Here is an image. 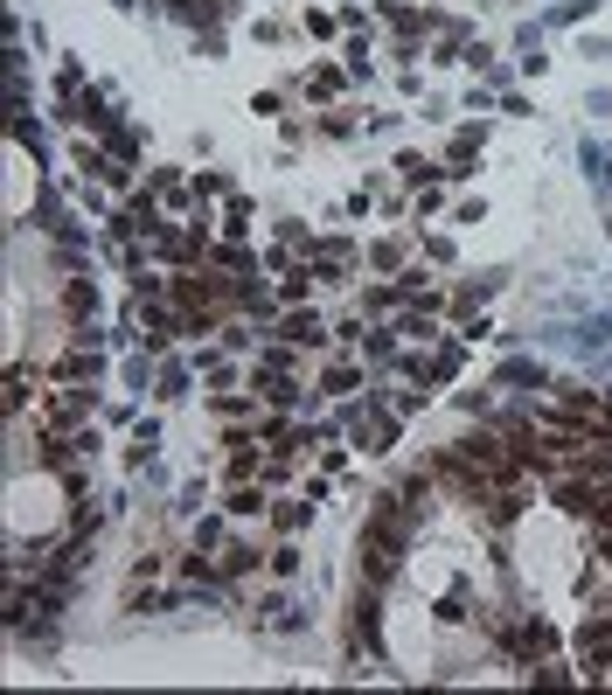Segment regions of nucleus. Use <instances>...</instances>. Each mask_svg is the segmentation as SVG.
<instances>
[{
	"label": "nucleus",
	"instance_id": "nucleus-1",
	"mask_svg": "<svg viewBox=\"0 0 612 695\" xmlns=\"http://www.w3.org/2000/svg\"><path fill=\"white\" fill-rule=\"evenodd\" d=\"M341 424H348L355 452H369V459L397 445V417H390V411H376V404H348V417H341Z\"/></svg>",
	"mask_w": 612,
	"mask_h": 695
},
{
	"label": "nucleus",
	"instance_id": "nucleus-2",
	"mask_svg": "<svg viewBox=\"0 0 612 695\" xmlns=\"http://www.w3.org/2000/svg\"><path fill=\"white\" fill-rule=\"evenodd\" d=\"M251 390H258V404H265V411H300V404H306V383H300V376L251 369Z\"/></svg>",
	"mask_w": 612,
	"mask_h": 695
},
{
	"label": "nucleus",
	"instance_id": "nucleus-3",
	"mask_svg": "<svg viewBox=\"0 0 612 695\" xmlns=\"http://www.w3.org/2000/svg\"><path fill=\"white\" fill-rule=\"evenodd\" d=\"M265 556H272V550H258L251 536H237V543H223V550H216V570H223V584H237V577L265 570ZM230 605H237V591H230Z\"/></svg>",
	"mask_w": 612,
	"mask_h": 695
},
{
	"label": "nucleus",
	"instance_id": "nucleus-4",
	"mask_svg": "<svg viewBox=\"0 0 612 695\" xmlns=\"http://www.w3.org/2000/svg\"><path fill=\"white\" fill-rule=\"evenodd\" d=\"M501 285H508V272H480V278H466V285H453V299H446V306H453V320L466 327V320H473V313H480Z\"/></svg>",
	"mask_w": 612,
	"mask_h": 695
},
{
	"label": "nucleus",
	"instance_id": "nucleus-5",
	"mask_svg": "<svg viewBox=\"0 0 612 695\" xmlns=\"http://www.w3.org/2000/svg\"><path fill=\"white\" fill-rule=\"evenodd\" d=\"M293 91H306V98L327 112V105H341V91H348V70H341V63H313V70H306Z\"/></svg>",
	"mask_w": 612,
	"mask_h": 695
},
{
	"label": "nucleus",
	"instance_id": "nucleus-6",
	"mask_svg": "<svg viewBox=\"0 0 612 695\" xmlns=\"http://www.w3.org/2000/svg\"><path fill=\"white\" fill-rule=\"evenodd\" d=\"M279 341H293V348H327V320L306 313V306H286V313H279Z\"/></svg>",
	"mask_w": 612,
	"mask_h": 695
},
{
	"label": "nucleus",
	"instance_id": "nucleus-7",
	"mask_svg": "<svg viewBox=\"0 0 612 695\" xmlns=\"http://www.w3.org/2000/svg\"><path fill=\"white\" fill-rule=\"evenodd\" d=\"M383 21H390L404 42H418L425 28H446V14H432V7H411V0H383Z\"/></svg>",
	"mask_w": 612,
	"mask_h": 695
},
{
	"label": "nucleus",
	"instance_id": "nucleus-8",
	"mask_svg": "<svg viewBox=\"0 0 612 695\" xmlns=\"http://www.w3.org/2000/svg\"><path fill=\"white\" fill-rule=\"evenodd\" d=\"M265 508H272V487H265V480H237V487L223 494V515H230V522H251V515H265Z\"/></svg>",
	"mask_w": 612,
	"mask_h": 695
},
{
	"label": "nucleus",
	"instance_id": "nucleus-9",
	"mask_svg": "<svg viewBox=\"0 0 612 695\" xmlns=\"http://www.w3.org/2000/svg\"><path fill=\"white\" fill-rule=\"evenodd\" d=\"M397 285H404V299H411V306H432V313L446 306V285L425 272V265H404V272H397Z\"/></svg>",
	"mask_w": 612,
	"mask_h": 695
},
{
	"label": "nucleus",
	"instance_id": "nucleus-10",
	"mask_svg": "<svg viewBox=\"0 0 612 695\" xmlns=\"http://www.w3.org/2000/svg\"><path fill=\"white\" fill-rule=\"evenodd\" d=\"M313 508H320L313 494H293V501H272V508H265V522H272L279 536H300L306 522H313Z\"/></svg>",
	"mask_w": 612,
	"mask_h": 695
},
{
	"label": "nucleus",
	"instance_id": "nucleus-11",
	"mask_svg": "<svg viewBox=\"0 0 612 695\" xmlns=\"http://www.w3.org/2000/svg\"><path fill=\"white\" fill-rule=\"evenodd\" d=\"M397 181H404V188L418 195V188L446 181V160H425V153H411V146H404V153H397Z\"/></svg>",
	"mask_w": 612,
	"mask_h": 695
},
{
	"label": "nucleus",
	"instance_id": "nucleus-12",
	"mask_svg": "<svg viewBox=\"0 0 612 695\" xmlns=\"http://www.w3.org/2000/svg\"><path fill=\"white\" fill-rule=\"evenodd\" d=\"M147 188H153V202H160V209H188V202H195V181H181L174 167H153Z\"/></svg>",
	"mask_w": 612,
	"mask_h": 695
},
{
	"label": "nucleus",
	"instance_id": "nucleus-13",
	"mask_svg": "<svg viewBox=\"0 0 612 695\" xmlns=\"http://www.w3.org/2000/svg\"><path fill=\"white\" fill-rule=\"evenodd\" d=\"M188 383H195V369H188V362H160V369H153V397H160V404H181V397H188Z\"/></svg>",
	"mask_w": 612,
	"mask_h": 695
},
{
	"label": "nucleus",
	"instance_id": "nucleus-14",
	"mask_svg": "<svg viewBox=\"0 0 612 695\" xmlns=\"http://www.w3.org/2000/svg\"><path fill=\"white\" fill-rule=\"evenodd\" d=\"M404 306H411V299H404V285H390V278L362 292V320H383V313H404Z\"/></svg>",
	"mask_w": 612,
	"mask_h": 695
},
{
	"label": "nucleus",
	"instance_id": "nucleus-15",
	"mask_svg": "<svg viewBox=\"0 0 612 695\" xmlns=\"http://www.w3.org/2000/svg\"><path fill=\"white\" fill-rule=\"evenodd\" d=\"M362 362H369V369H390V362H397V327H369V334H362Z\"/></svg>",
	"mask_w": 612,
	"mask_h": 695
},
{
	"label": "nucleus",
	"instance_id": "nucleus-16",
	"mask_svg": "<svg viewBox=\"0 0 612 695\" xmlns=\"http://www.w3.org/2000/svg\"><path fill=\"white\" fill-rule=\"evenodd\" d=\"M258 369H272V376H293V369H300V348L272 334V341H258Z\"/></svg>",
	"mask_w": 612,
	"mask_h": 695
},
{
	"label": "nucleus",
	"instance_id": "nucleus-17",
	"mask_svg": "<svg viewBox=\"0 0 612 695\" xmlns=\"http://www.w3.org/2000/svg\"><path fill=\"white\" fill-rule=\"evenodd\" d=\"M320 292V278H313V265H293V272L279 278V306H306Z\"/></svg>",
	"mask_w": 612,
	"mask_h": 695
},
{
	"label": "nucleus",
	"instance_id": "nucleus-18",
	"mask_svg": "<svg viewBox=\"0 0 612 695\" xmlns=\"http://www.w3.org/2000/svg\"><path fill=\"white\" fill-rule=\"evenodd\" d=\"M251 216H258V209H251V195H223V237H237V244H244V237H251Z\"/></svg>",
	"mask_w": 612,
	"mask_h": 695
},
{
	"label": "nucleus",
	"instance_id": "nucleus-19",
	"mask_svg": "<svg viewBox=\"0 0 612 695\" xmlns=\"http://www.w3.org/2000/svg\"><path fill=\"white\" fill-rule=\"evenodd\" d=\"M202 265H216V272H258V258H251L237 237H230V244H209V258H202Z\"/></svg>",
	"mask_w": 612,
	"mask_h": 695
},
{
	"label": "nucleus",
	"instance_id": "nucleus-20",
	"mask_svg": "<svg viewBox=\"0 0 612 695\" xmlns=\"http://www.w3.org/2000/svg\"><path fill=\"white\" fill-rule=\"evenodd\" d=\"M300 563H306V550H300V543H293V536H286V543H279V550L265 556V570H272V577H279V584H293V577H300Z\"/></svg>",
	"mask_w": 612,
	"mask_h": 695
},
{
	"label": "nucleus",
	"instance_id": "nucleus-21",
	"mask_svg": "<svg viewBox=\"0 0 612 695\" xmlns=\"http://www.w3.org/2000/svg\"><path fill=\"white\" fill-rule=\"evenodd\" d=\"M397 334H411V341H439V320H432V306H404V313H397Z\"/></svg>",
	"mask_w": 612,
	"mask_h": 695
},
{
	"label": "nucleus",
	"instance_id": "nucleus-22",
	"mask_svg": "<svg viewBox=\"0 0 612 695\" xmlns=\"http://www.w3.org/2000/svg\"><path fill=\"white\" fill-rule=\"evenodd\" d=\"M501 383H515V390H550L557 376H550L543 362H508V369H501Z\"/></svg>",
	"mask_w": 612,
	"mask_h": 695
},
{
	"label": "nucleus",
	"instance_id": "nucleus-23",
	"mask_svg": "<svg viewBox=\"0 0 612 695\" xmlns=\"http://www.w3.org/2000/svg\"><path fill=\"white\" fill-rule=\"evenodd\" d=\"M578 160H585V181H592V188H599V195L612 202V160L599 153V146H592V139H585V153H578Z\"/></svg>",
	"mask_w": 612,
	"mask_h": 695
},
{
	"label": "nucleus",
	"instance_id": "nucleus-24",
	"mask_svg": "<svg viewBox=\"0 0 612 695\" xmlns=\"http://www.w3.org/2000/svg\"><path fill=\"white\" fill-rule=\"evenodd\" d=\"M348 390H362V369H355V362H334V369L320 376V397H348Z\"/></svg>",
	"mask_w": 612,
	"mask_h": 695
},
{
	"label": "nucleus",
	"instance_id": "nucleus-25",
	"mask_svg": "<svg viewBox=\"0 0 612 695\" xmlns=\"http://www.w3.org/2000/svg\"><path fill=\"white\" fill-rule=\"evenodd\" d=\"M369 265L376 272H404V237H376L369 244Z\"/></svg>",
	"mask_w": 612,
	"mask_h": 695
},
{
	"label": "nucleus",
	"instance_id": "nucleus-26",
	"mask_svg": "<svg viewBox=\"0 0 612 695\" xmlns=\"http://www.w3.org/2000/svg\"><path fill=\"white\" fill-rule=\"evenodd\" d=\"M313 126H320V139H355V119H348V105H327Z\"/></svg>",
	"mask_w": 612,
	"mask_h": 695
},
{
	"label": "nucleus",
	"instance_id": "nucleus-27",
	"mask_svg": "<svg viewBox=\"0 0 612 695\" xmlns=\"http://www.w3.org/2000/svg\"><path fill=\"white\" fill-rule=\"evenodd\" d=\"M77 91H84V63L70 56V63L56 70V105H77Z\"/></svg>",
	"mask_w": 612,
	"mask_h": 695
},
{
	"label": "nucleus",
	"instance_id": "nucleus-28",
	"mask_svg": "<svg viewBox=\"0 0 612 695\" xmlns=\"http://www.w3.org/2000/svg\"><path fill=\"white\" fill-rule=\"evenodd\" d=\"M216 195H237V188H230L223 167H202V174H195V202H216Z\"/></svg>",
	"mask_w": 612,
	"mask_h": 695
},
{
	"label": "nucleus",
	"instance_id": "nucleus-29",
	"mask_svg": "<svg viewBox=\"0 0 612 695\" xmlns=\"http://www.w3.org/2000/svg\"><path fill=\"white\" fill-rule=\"evenodd\" d=\"M105 146H112V160H126V167L140 160V133H133V126H112V133H105Z\"/></svg>",
	"mask_w": 612,
	"mask_h": 695
},
{
	"label": "nucleus",
	"instance_id": "nucleus-30",
	"mask_svg": "<svg viewBox=\"0 0 612 695\" xmlns=\"http://www.w3.org/2000/svg\"><path fill=\"white\" fill-rule=\"evenodd\" d=\"M209 411L237 424V417H251V411H258V404H251V397H237V390H216V397H209Z\"/></svg>",
	"mask_w": 612,
	"mask_h": 695
},
{
	"label": "nucleus",
	"instance_id": "nucleus-31",
	"mask_svg": "<svg viewBox=\"0 0 612 695\" xmlns=\"http://www.w3.org/2000/svg\"><path fill=\"white\" fill-rule=\"evenodd\" d=\"M70 445H77V459H84V466H91V459L105 452V438H98V424H91V417H84V424L70 431Z\"/></svg>",
	"mask_w": 612,
	"mask_h": 695
},
{
	"label": "nucleus",
	"instance_id": "nucleus-32",
	"mask_svg": "<svg viewBox=\"0 0 612 695\" xmlns=\"http://www.w3.org/2000/svg\"><path fill=\"white\" fill-rule=\"evenodd\" d=\"M341 56H348V63H341V70H348V77H355V84H362V77H376V63H369V42H348V49H341Z\"/></svg>",
	"mask_w": 612,
	"mask_h": 695
},
{
	"label": "nucleus",
	"instance_id": "nucleus-33",
	"mask_svg": "<svg viewBox=\"0 0 612 695\" xmlns=\"http://www.w3.org/2000/svg\"><path fill=\"white\" fill-rule=\"evenodd\" d=\"M251 341H258V334H251V320H244V313H237V320H223V348H230V355H244Z\"/></svg>",
	"mask_w": 612,
	"mask_h": 695
},
{
	"label": "nucleus",
	"instance_id": "nucleus-34",
	"mask_svg": "<svg viewBox=\"0 0 612 695\" xmlns=\"http://www.w3.org/2000/svg\"><path fill=\"white\" fill-rule=\"evenodd\" d=\"M188 543H195V550H223V515H202Z\"/></svg>",
	"mask_w": 612,
	"mask_h": 695
},
{
	"label": "nucleus",
	"instance_id": "nucleus-35",
	"mask_svg": "<svg viewBox=\"0 0 612 695\" xmlns=\"http://www.w3.org/2000/svg\"><path fill=\"white\" fill-rule=\"evenodd\" d=\"M251 112H258V119H293V112H286V91H258Z\"/></svg>",
	"mask_w": 612,
	"mask_h": 695
},
{
	"label": "nucleus",
	"instance_id": "nucleus-36",
	"mask_svg": "<svg viewBox=\"0 0 612 695\" xmlns=\"http://www.w3.org/2000/svg\"><path fill=\"white\" fill-rule=\"evenodd\" d=\"M202 501H209V487H202V480H188V487H181V494H174V515H195V508H202Z\"/></svg>",
	"mask_w": 612,
	"mask_h": 695
},
{
	"label": "nucleus",
	"instance_id": "nucleus-37",
	"mask_svg": "<svg viewBox=\"0 0 612 695\" xmlns=\"http://www.w3.org/2000/svg\"><path fill=\"white\" fill-rule=\"evenodd\" d=\"M585 7H592V0H557V7H550V21H557V28H571V21H585Z\"/></svg>",
	"mask_w": 612,
	"mask_h": 695
},
{
	"label": "nucleus",
	"instance_id": "nucleus-38",
	"mask_svg": "<svg viewBox=\"0 0 612 695\" xmlns=\"http://www.w3.org/2000/svg\"><path fill=\"white\" fill-rule=\"evenodd\" d=\"M119 376H126V390H147V376H153L147 355H126V369H119Z\"/></svg>",
	"mask_w": 612,
	"mask_h": 695
},
{
	"label": "nucleus",
	"instance_id": "nucleus-39",
	"mask_svg": "<svg viewBox=\"0 0 612 695\" xmlns=\"http://www.w3.org/2000/svg\"><path fill=\"white\" fill-rule=\"evenodd\" d=\"M306 626H313V619H306L300 605H286V612H279V619H272V633H306Z\"/></svg>",
	"mask_w": 612,
	"mask_h": 695
},
{
	"label": "nucleus",
	"instance_id": "nucleus-40",
	"mask_svg": "<svg viewBox=\"0 0 612 695\" xmlns=\"http://www.w3.org/2000/svg\"><path fill=\"white\" fill-rule=\"evenodd\" d=\"M341 28V14H320V7H306V35H334Z\"/></svg>",
	"mask_w": 612,
	"mask_h": 695
},
{
	"label": "nucleus",
	"instance_id": "nucleus-41",
	"mask_svg": "<svg viewBox=\"0 0 612 695\" xmlns=\"http://www.w3.org/2000/svg\"><path fill=\"white\" fill-rule=\"evenodd\" d=\"M459 63H466V70H494V49H487V42H466V56H459Z\"/></svg>",
	"mask_w": 612,
	"mask_h": 695
},
{
	"label": "nucleus",
	"instance_id": "nucleus-42",
	"mask_svg": "<svg viewBox=\"0 0 612 695\" xmlns=\"http://www.w3.org/2000/svg\"><path fill=\"white\" fill-rule=\"evenodd\" d=\"M585 56H592V63H612V35H585Z\"/></svg>",
	"mask_w": 612,
	"mask_h": 695
},
{
	"label": "nucleus",
	"instance_id": "nucleus-43",
	"mask_svg": "<svg viewBox=\"0 0 612 695\" xmlns=\"http://www.w3.org/2000/svg\"><path fill=\"white\" fill-rule=\"evenodd\" d=\"M112 7H119V14H133V7H140V0H112Z\"/></svg>",
	"mask_w": 612,
	"mask_h": 695
},
{
	"label": "nucleus",
	"instance_id": "nucleus-44",
	"mask_svg": "<svg viewBox=\"0 0 612 695\" xmlns=\"http://www.w3.org/2000/svg\"><path fill=\"white\" fill-rule=\"evenodd\" d=\"M606 237H612V209H606Z\"/></svg>",
	"mask_w": 612,
	"mask_h": 695
}]
</instances>
